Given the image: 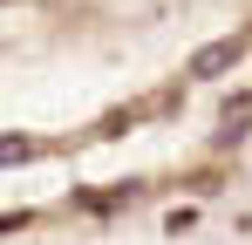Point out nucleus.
I'll list each match as a JSON object with an SVG mask.
<instances>
[{"mask_svg": "<svg viewBox=\"0 0 252 245\" xmlns=\"http://www.w3.org/2000/svg\"><path fill=\"white\" fill-rule=\"evenodd\" d=\"M34 157V136H0V163H21Z\"/></svg>", "mask_w": 252, "mask_h": 245, "instance_id": "obj_2", "label": "nucleus"}, {"mask_svg": "<svg viewBox=\"0 0 252 245\" xmlns=\"http://www.w3.org/2000/svg\"><path fill=\"white\" fill-rule=\"evenodd\" d=\"M239 48H246V34H225V41H211V48H198V55H191V75H198V82L225 75V68L239 61Z\"/></svg>", "mask_w": 252, "mask_h": 245, "instance_id": "obj_1", "label": "nucleus"}]
</instances>
